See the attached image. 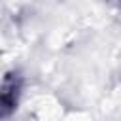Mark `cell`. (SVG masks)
<instances>
[{
  "mask_svg": "<svg viewBox=\"0 0 121 121\" xmlns=\"http://www.w3.org/2000/svg\"><path fill=\"white\" fill-rule=\"evenodd\" d=\"M17 93H19V81L17 79H8L2 89H0V117L8 115L13 106L17 104Z\"/></svg>",
  "mask_w": 121,
  "mask_h": 121,
  "instance_id": "cell-1",
  "label": "cell"
}]
</instances>
